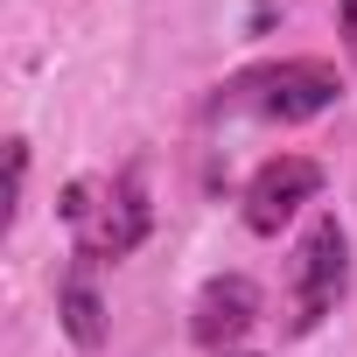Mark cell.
<instances>
[{
    "instance_id": "obj_1",
    "label": "cell",
    "mask_w": 357,
    "mask_h": 357,
    "mask_svg": "<svg viewBox=\"0 0 357 357\" xmlns=\"http://www.w3.org/2000/svg\"><path fill=\"white\" fill-rule=\"evenodd\" d=\"M343 98V77L336 63L322 56H273V63H252L238 77H225L211 91V119H266V126H301V119H322L329 105Z\"/></svg>"
},
{
    "instance_id": "obj_2",
    "label": "cell",
    "mask_w": 357,
    "mask_h": 357,
    "mask_svg": "<svg viewBox=\"0 0 357 357\" xmlns=\"http://www.w3.org/2000/svg\"><path fill=\"white\" fill-rule=\"evenodd\" d=\"M63 225L77 231V259H91V266H112V259L140 252V238L154 231V204H147L140 168L70 183L63 190Z\"/></svg>"
},
{
    "instance_id": "obj_3",
    "label": "cell",
    "mask_w": 357,
    "mask_h": 357,
    "mask_svg": "<svg viewBox=\"0 0 357 357\" xmlns=\"http://www.w3.org/2000/svg\"><path fill=\"white\" fill-rule=\"evenodd\" d=\"M343 294H350V231H343V218L322 211V218L301 231V245H294V273H287V329H294V336L322 329V322L336 315Z\"/></svg>"
},
{
    "instance_id": "obj_4",
    "label": "cell",
    "mask_w": 357,
    "mask_h": 357,
    "mask_svg": "<svg viewBox=\"0 0 357 357\" xmlns=\"http://www.w3.org/2000/svg\"><path fill=\"white\" fill-rule=\"evenodd\" d=\"M315 197H322V161H308V154H266L252 168L245 197H238V218H245L252 238H280Z\"/></svg>"
},
{
    "instance_id": "obj_5",
    "label": "cell",
    "mask_w": 357,
    "mask_h": 357,
    "mask_svg": "<svg viewBox=\"0 0 357 357\" xmlns=\"http://www.w3.org/2000/svg\"><path fill=\"white\" fill-rule=\"evenodd\" d=\"M259 280L252 273H211L204 287H197V301H190V336L204 343V350H238L245 336H252V322H259Z\"/></svg>"
},
{
    "instance_id": "obj_6",
    "label": "cell",
    "mask_w": 357,
    "mask_h": 357,
    "mask_svg": "<svg viewBox=\"0 0 357 357\" xmlns=\"http://www.w3.org/2000/svg\"><path fill=\"white\" fill-rule=\"evenodd\" d=\"M56 322L77 350H98L105 343V301H98V266L91 259H70L63 280H56Z\"/></svg>"
},
{
    "instance_id": "obj_7",
    "label": "cell",
    "mask_w": 357,
    "mask_h": 357,
    "mask_svg": "<svg viewBox=\"0 0 357 357\" xmlns=\"http://www.w3.org/2000/svg\"><path fill=\"white\" fill-rule=\"evenodd\" d=\"M22 190H29V140H8V225L22 218Z\"/></svg>"
},
{
    "instance_id": "obj_8",
    "label": "cell",
    "mask_w": 357,
    "mask_h": 357,
    "mask_svg": "<svg viewBox=\"0 0 357 357\" xmlns=\"http://www.w3.org/2000/svg\"><path fill=\"white\" fill-rule=\"evenodd\" d=\"M336 29H343V50L357 63V0H336Z\"/></svg>"
},
{
    "instance_id": "obj_9",
    "label": "cell",
    "mask_w": 357,
    "mask_h": 357,
    "mask_svg": "<svg viewBox=\"0 0 357 357\" xmlns=\"http://www.w3.org/2000/svg\"><path fill=\"white\" fill-rule=\"evenodd\" d=\"M225 357H252V350H225Z\"/></svg>"
}]
</instances>
